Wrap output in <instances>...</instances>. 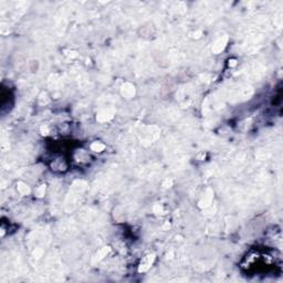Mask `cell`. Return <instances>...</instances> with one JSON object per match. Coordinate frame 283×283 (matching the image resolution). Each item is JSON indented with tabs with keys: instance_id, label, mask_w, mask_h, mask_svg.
<instances>
[{
	"instance_id": "obj_1",
	"label": "cell",
	"mask_w": 283,
	"mask_h": 283,
	"mask_svg": "<svg viewBox=\"0 0 283 283\" xmlns=\"http://www.w3.org/2000/svg\"><path fill=\"white\" fill-rule=\"evenodd\" d=\"M153 260H154V257H153V255H148V257H146V259H145V260L143 261V263L141 264L139 271H146V270H147V269L150 266V264H152Z\"/></svg>"
},
{
	"instance_id": "obj_5",
	"label": "cell",
	"mask_w": 283,
	"mask_h": 283,
	"mask_svg": "<svg viewBox=\"0 0 283 283\" xmlns=\"http://www.w3.org/2000/svg\"><path fill=\"white\" fill-rule=\"evenodd\" d=\"M92 149L95 150V152H101V150L104 149V145L101 144V143H94V144H92Z\"/></svg>"
},
{
	"instance_id": "obj_2",
	"label": "cell",
	"mask_w": 283,
	"mask_h": 283,
	"mask_svg": "<svg viewBox=\"0 0 283 283\" xmlns=\"http://www.w3.org/2000/svg\"><path fill=\"white\" fill-rule=\"evenodd\" d=\"M122 93H123V95L130 97L132 95H134V86H132L130 84H125L123 86V90H122Z\"/></svg>"
},
{
	"instance_id": "obj_3",
	"label": "cell",
	"mask_w": 283,
	"mask_h": 283,
	"mask_svg": "<svg viewBox=\"0 0 283 283\" xmlns=\"http://www.w3.org/2000/svg\"><path fill=\"white\" fill-rule=\"evenodd\" d=\"M225 43H226V40H221V39H220V40H218L216 43H215L212 50H214L215 52H217V53L220 52V51H221V50L225 48V46H226Z\"/></svg>"
},
{
	"instance_id": "obj_4",
	"label": "cell",
	"mask_w": 283,
	"mask_h": 283,
	"mask_svg": "<svg viewBox=\"0 0 283 283\" xmlns=\"http://www.w3.org/2000/svg\"><path fill=\"white\" fill-rule=\"evenodd\" d=\"M18 190L20 191L21 194L22 195H27V194H29V188L27 187L24 184H19V186H18Z\"/></svg>"
}]
</instances>
